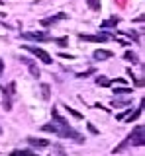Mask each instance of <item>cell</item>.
I'll return each mask as SVG.
<instances>
[{"mask_svg": "<svg viewBox=\"0 0 145 156\" xmlns=\"http://www.w3.org/2000/svg\"><path fill=\"white\" fill-rule=\"evenodd\" d=\"M57 129H55V135L57 136H63V139H71V140H75L76 144H83L84 143V136L79 133V131H75L69 123H65V125H55Z\"/></svg>", "mask_w": 145, "mask_h": 156, "instance_id": "obj_1", "label": "cell"}, {"mask_svg": "<svg viewBox=\"0 0 145 156\" xmlns=\"http://www.w3.org/2000/svg\"><path fill=\"white\" fill-rule=\"evenodd\" d=\"M128 140H129V144H133V146H141L145 144V135H143V125H135V129L129 133L128 136Z\"/></svg>", "mask_w": 145, "mask_h": 156, "instance_id": "obj_2", "label": "cell"}, {"mask_svg": "<svg viewBox=\"0 0 145 156\" xmlns=\"http://www.w3.org/2000/svg\"><path fill=\"white\" fill-rule=\"evenodd\" d=\"M26 49H28L30 53H33V55H35L37 58H39L41 62H45V65H51V62H53L51 55L45 51V49H41V47H35V45H26Z\"/></svg>", "mask_w": 145, "mask_h": 156, "instance_id": "obj_3", "label": "cell"}, {"mask_svg": "<svg viewBox=\"0 0 145 156\" xmlns=\"http://www.w3.org/2000/svg\"><path fill=\"white\" fill-rule=\"evenodd\" d=\"M22 37L30 39V41H47V39H51L45 31H26V33H22Z\"/></svg>", "mask_w": 145, "mask_h": 156, "instance_id": "obj_4", "label": "cell"}, {"mask_svg": "<svg viewBox=\"0 0 145 156\" xmlns=\"http://www.w3.org/2000/svg\"><path fill=\"white\" fill-rule=\"evenodd\" d=\"M83 41H90V43H104V41H108L110 35H106V33H100V35H86V33H80L79 35Z\"/></svg>", "mask_w": 145, "mask_h": 156, "instance_id": "obj_5", "label": "cell"}, {"mask_svg": "<svg viewBox=\"0 0 145 156\" xmlns=\"http://www.w3.org/2000/svg\"><path fill=\"white\" fill-rule=\"evenodd\" d=\"M65 18H67V14H63V12H61V14H55V16H51V18H43L39 23H41L43 27H49L51 23H55V22H61V20H65Z\"/></svg>", "mask_w": 145, "mask_h": 156, "instance_id": "obj_6", "label": "cell"}, {"mask_svg": "<svg viewBox=\"0 0 145 156\" xmlns=\"http://www.w3.org/2000/svg\"><path fill=\"white\" fill-rule=\"evenodd\" d=\"M22 62L28 66V70L32 72V76H33V78H39V76H41V74H39V66H37L33 61H30V58H22Z\"/></svg>", "mask_w": 145, "mask_h": 156, "instance_id": "obj_7", "label": "cell"}, {"mask_svg": "<svg viewBox=\"0 0 145 156\" xmlns=\"http://www.w3.org/2000/svg\"><path fill=\"white\" fill-rule=\"evenodd\" d=\"M120 23V18L118 16H112V18H108V20H104L102 23H100V29H108V27H116Z\"/></svg>", "mask_w": 145, "mask_h": 156, "instance_id": "obj_8", "label": "cell"}, {"mask_svg": "<svg viewBox=\"0 0 145 156\" xmlns=\"http://www.w3.org/2000/svg\"><path fill=\"white\" fill-rule=\"evenodd\" d=\"M28 143H30L32 146H37V148H45V146L49 144V140H45V139H35V136H30V139H28Z\"/></svg>", "mask_w": 145, "mask_h": 156, "instance_id": "obj_9", "label": "cell"}, {"mask_svg": "<svg viewBox=\"0 0 145 156\" xmlns=\"http://www.w3.org/2000/svg\"><path fill=\"white\" fill-rule=\"evenodd\" d=\"M112 57V51H106V49H96L94 51V58L96 61H104V58Z\"/></svg>", "mask_w": 145, "mask_h": 156, "instance_id": "obj_10", "label": "cell"}, {"mask_svg": "<svg viewBox=\"0 0 145 156\" xmlns=\"http://www.w3.org/2000/svg\"><path fill=\"white\" fill-rule=\"evenodd\" d=\"M141 111H143V104H141V105H139V107H137V109H135V111H129V115H128V117H125V119H124V121H128V123H133V121H135V119H137V117H139V115H141Z\"/></svg>", "mask_w": 145, "mask_h": 156, "instance_id": "obj_11", "label": "cell"}, {"mask_svg": "<svg viewBox=\"0 0 145 156\" xmlns=\"http://www.w3.org/2000/svg\"><path fill=\"white\" fill-rule=\"evenodd\" d=\"M41 96H43V100H49L51 98V86L49 84H41Z\"/></svg>", "mask_w": 145, "mask_h": 156, "instance_id": "obj_12", "label": "cell"}, {"mask_svg": "<svg viewBox=\"0 0 145 156\" xmlns=\"http://www.w3.org/2000/svg\"><path fill=\"white\" fill-rule=\"evenodd\" d=\"M124 58H125V61H129V62H133V65H135V62H139V61H137V55H135V53H132V51H125Z\"/></svg>", "mask_w": 145, "mask_h": 156, "instance_id": "obj_13", "label": "cell"}, {"mask_svg": "<svg viewBox=\"0 0 145 156\" xmlns=\"http://www.w3.org/2000/svg\"><path fill=\"white\" fill-rule=\"evenodd\" d=\"M132 88H125V86H120V88H114V94L120 96V94H132Z\"/></svg>", "mask_w": 145, "mask_h": 156, "instance_id": "obj_14", "label": "cell"}, {"mask_svg": "<svg viewBox=\"0 0 145 156\" xmlns=\"http://www.w3.org/2000/svg\"><path fill=\"white\" fill-rule=\"evenodd\" d=\"M86 4H88V8L94 10V12H98V10H100V0H86Z\"/></svg>", "mask_w": 145, "mask_h": 156, "instance_id": "obj_15", "label": "cell"}, {"mask_svg": "<svg viewBox=\"0 0 145 156\" xmlns=\"http://www.w3.org/2000/svg\"><path fill=\"white\" fill-rule=\"evenodd\" d=\"M96 84L98 86H112L110 84V78H106V76H98L96 78Z\"/></svg>", "mask_w": 145, "mask_h": 156, "instance_id": "obj_16", "label": "cell"}, {"mask_svg": "<svg viewBox=\"0 0 145 156\" xmlns=\"http://www.w3.org/2000/svg\"><path fill=\"white\" fill-rule=\"evenodd\" d=\"M10 156H33L32 150H14Z\"/></svg>", "mask_w": 145, "mask_h": 156, "instance_id": "obj_17", "label": "cell"}, {"mask_svg": "<svg viewBox=\"0 0 145 156\" xmlns=\"http://www.w3.org/2000/svg\"><path fill=\"white\" fill-rule=\"evenodd\" d=\"M112 105H114V107H124V105H129V100H112Z\"/></svg>", "mask_w": 145, "mask_h": 156, "instance_id": "obj_18", "label": "cell"}, {"mask_svg": "<svg viewBox=\"0 0 145 156\" xmlns=\"http://www.w3.org/2000/svg\"><path fill=\"white\" fill-rule=\"evenodd\" d=\"M65 107H67V111H69V113H71L72 117H76V119H83V113H80V111L72 109V107H69V105H65Z\"/></svg>", "mask_w": 145, "mask_h": 156, "instance_id": "obj_19", "label": "cell"}, {"mask_svg": "<svg viewBox=\"0 0 145 156\" xmlns=\"http://www.w3.org/2000/svg\"><path fill=\"white\" fill-rule=\"evenodd\" d=\"M55 123H47V125H43L41 127V131H45V133H55Z\"/></svg>", "mask_w": 145, "mask_h": 156, "instance_id": "obj_20", "label": "cell"}, {"mask_svg": "<svg viewBox=\"0 0 145 156\" xmlns=\"http://www.w3.org/2000/svg\"><path fill=\"white\" fill-rule=\"evenodd\" d=\"M120 35H128V37H132L133 39V41H137V33H135V31H120Z\"/></svg>", "mask_w": 145, "mask_h": 156, "instance_id": "obj_21", "label": "cell"}, {"mask_svg": "<svg viewBox=\"0 0 145 156\" xmlns=\"http://www.w3.org/2000/svg\"><path fill=\"white\" fill-rule=\"evenodd\" d=\"M94 68H88V70L86 72H79V74H76V78H86V76H90V74H94Z\"/></svg>", "mask_w": 145, "mask_h": 156, "instance_id": "obj_22", "label": "cell"}, {"mask_svg": "<svg viewBox=\"0 0 145 156\" xmlns=\"http://www.w3.org/2000/svg\"><path fill=\"white\" fill-rule=\"evenodd\" d=\"M86 129H88V131H90L92 135H98V129H96V127H94L92 123H86Z\"/></svg>", "mask_w": 145, "mask_h": 156, "instance_id": "obj_23", "label": "cell"}, {"mask_svg": "<svg viewBox=\"0 0 145 156\" xmlns=\"http://www.w3.org/2000/svg\"><path fill=\"white\" fill-rule=\"evenodd\" d=\"M59 57H61V58H69V61H72V58H75L72 55H67V53H59Z\"/></svg>", "mask_w": 145, "mask_h": 156, "instance_id": "obj_24", "label": "cell"}, {"mask_svg": "<svg viewBox=\"0 0 145 156\" xmlns=\"http://www.w3.org/2000/svg\"><path fill=\"white\" fill-rule=\"evenodd\" d=\"M57 152H59L57 156H67V154H65V150H63V148H59V146H57Z\"/></svg>", "mask_w": 145, "mask_h": 156, "instance_id": "obj_25", "label": "cell"}, {"mask_svg": "<svg viewBox=\"0 0 145 156\" xmlns=\"http://www.w3.org/2000/svg\"><path fill=\"white\" fill-rule=\"evenodd\" d=\"M57 43H61V45H65V43H67V37H61V39H57Z\"/></svg>", "mask_w": 145, "mask_h": 156, "instance_id": "obj_26", "label": "cell"}, {"mask_svg": "<svg viewBox=\"0 0 145 156\" xmlns=\"http://www.w3.org/2000/svg\"><path fill=\"white\" fill-rule=\"evenodd\" d=\"M2 70H4V61L0 58V72H2Z\"/></svg>", "mask_w": 145, "mask_h": 156, "instance_id": "obj_27", "label": "cell"}, {"mask_svg": "<svg viewBox=\"0 0 145 156\" xmlns=\"http://www.w3.org/2000/svg\"><path fill=\"white\" fill-rule=\"evenodd\" d=\"M0 135H2V127H0Z\"/></svg>", "mask_w": 145, "mask_h": 156, "instance_id": "obj_28", "label": "cell"}]
</instances>
